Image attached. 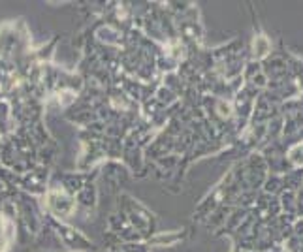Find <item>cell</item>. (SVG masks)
Listing matches in <instances>:
<instances>
[{
    "instance_id": "obj_1",
    "label": "cell",
    "mask_w": 303,
    "mask_h": 252,
    "mask_svg": "<svg viewBox=\"0 0 303 252\" xmlns=\"http://www.w3.org/2000/svg\"><path fill=\"white\" fill-rule=\"evenodd\" d=\"M119 213H121V216L128 222L130 228L136 231V235L141 239V241H147V239L153 235V230H155V215H153L145 205H141V203L137 202V200H134L132 196L121 194Z\"/></svg>"
},
{
    "instance_id": "obj_2",
    "label": "cell",
    "mask_w": 303,
    "mask_h": 252,
    "mask_svg": "<svg viewBox=\"0 0 303 252\" xmlns=\"http://www.w3.org/2000/svg\"><path fill=\"white\" fill-rule=\"evenodd\" d=\"M45 207H47V215L58 220H66V218H72L78 211V203H75V196H72L70 192H66L62 187L58 185H51L45 190Z\"/></svg>"
},
{
    "instance_id": "obj_3",
    "label": "cell",
    "mask_w": 303,
    "mask_h": 252,
    "mask_svg": "<svg viewBox=\"0 0 303 252\" xmlns=\"http://www.w3.org/2000/svg\"><path fill=\"white\" fill-rule=\"evenodd\" d=\"M43 222L49 226L51 230L55 231V235L60 239V243L70 248V252H91L93 243L81 233L80 230L72 228L70 224H66L64 220L53 218L47 213L43 215Z\"/></svg>"
},
{
    "instance_id": "obj_4",
    "label": "cell",
    "mask_w": 303,
    "mask_h": 252,
    "mask_svg": "<svg viewBox=\"0 0 303 252\" xmlns=\"http://www.w3.org/2000/svg\"><path fill=\"white\" fill-rule=\"evenodd\" d=\"M15 222L12 216L0 211V252H6L15 239Z\"/></svg>"
},
{
    "instance_id": "obj_5",
    "label": "cell",
    "mask_w": 303,
    "mask_h": 252,
    "mask_svg": "<svg viewBox=\"0 0 303 252\" xmlns=\"http://www.w3.org/2000/svg\"><path fill=\"white\" fill-rule=\"evenodd\" d=\"M96 202H98V190H96V187H94L93 183L85 185V187L75 194V203H78V207H83L87 213L94 211Z\"/></svg>"
}]
</instances>
